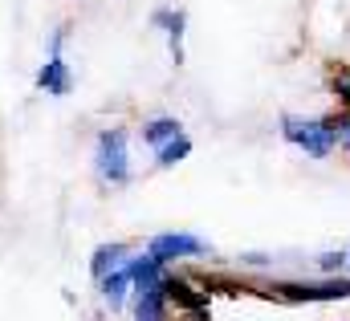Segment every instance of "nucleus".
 I'll list each match as a JSON object with an SVG mask.
<instances>
[{
    "label": "nucleus",
    "instance_id": "423d86ee",
    "mask_svg": "<svg viewBox=\"0 0 350 321\" xmlns=\"http://www.w3.org/2000/svg\"><path fill=\"white\" fill-rule=\"evenodd\" d=\"M37 89H45L49 98H66L70 94V66L62 57H49L41 70H37Z\"/></svg>",
    "mask_w": 350,
    "mask_h": 321
},
{
    "label": "nucleus",
    "instance_id": "4468645a",
    "mask_svg": "<svg viewBox=\"0 0 350 321\" xmlns=\"http://www.w3.org/2000/svg\"><path fill=\"white\" fill-rule=\"evenodd\" d=\"M334 94L342 98V106L350 110V74H338V78H334Z\"/></svg>",
    "mask_w": 350,
    "mask_h": 321
},
{
    "label": "nucleus",
    "instance_id": "f8f14e48",
    "mask_svg": "<svg viewBox=\"0 0 350 321\" xmlns=\"http://www.w3.org/2000/svg\"><path fill=\"white\" fill-rule=\"evenodd\" d=\"M187 155H191V139H187V135H179L175 143H167V147H159V151H155V167H163V171H167V167H175V163H183Z\"/></svg>",
    "mask_w": 350,
    "mask_h": 321
},
{
    "label": "nucleus",
    "instance_id": "f03ea898",
    "mask_svg": "<svg viewBox=\"0 0 350 321\" xmlns=\"http://www.w3.org/2000/svg\"><path fill=\"white\" fill-rule=\"evenodd\" d=\"M281 135H285V143H293L310 159H326L334 151V126H330V118H293V114H285L281 118Z\"/></svg>",
    "mask_w": 350,
    "mask_h": 321
},
{
    "label": "nucleus",
    "instance_id": "2eb2a0df",
    "mask_svg": "<svg viewBox=\"0 0 350 321\" xmlns=\"http://www.w3.org/2000/svg\"><path fill=\"white\" fill-rule=\"evenodd\" d=\"M342 264H347V252H326V256H322V268H326V273H334V268H342Z\"/></svg>",
    "mask_w": 350,
    "mask_h": 321
},
{
    "label": "nucleus",
    "instance_id": "1a4fd4ad",
    "mask_svg": "<svg viewBox=\"0 0 350 321\" xmlns=\"http://www.w3.org/2000/svg\"><path fill=\"white\" fill-rule=\"evenodd\" d=\"M183 135V122L179 118H151L147 126H143V143L151 147V151H159V147H167Z\"/></svg>",
    "mask_w": 350,
    "mask_h": 321
},
{
    "label": "nucleus",
    "instance_id": "9b49d317",
    "mask_svg": "<svg viewBox=\"0 0 350 321\" xmlns=\"http://www.w3.org/2000/svg\"><path fill=\"white\" fill-rule=\"evenodd\" d=\"M102 285V301L110 305V309H122V301H126V293L135 289L131 285V277H126V268H118V273H110L106 281H98Z\"/></svg>",
    "mask_w": 350,
    "mask_h": 321
},
{
    "label": "nucleus",
    "instance_id": "7ed1b4c3",
    "mask_svg": "<svg viewBox=\"0 0 350 321\" xmlns=\"http://www.w3.org/2000/svg\"><path fill=\"white\" fill-rule=\"evenodd\" d=\"M147 252H151L159 264H172V260H187V256H204L208 244L200 240V236H191V232H159Z\"/></svg>",
    "mask_w": 350,
    "mask_h": 321
},
{
    "label": "nucleus",
    "instance_id": "f257e3e1",
    "mask_svg": "<svg viewBox=\"0 0 350 321\" xmlns=\"http://www.w3.org/2000/svg\"><path fill=\"white\" fill-rule=\"evenodd\" d=\"M94 175L110 187H122L131 183V151H126V130L122 126H110L98 135L94 143Z\"/></svg>",
    "mask_w": 350,
    "mask_h": 321
},
{
    "label": "nucleus",
    "instance_id": "39448f33",
    "mask_svg": "<svg viewBox=\"0 0 350 321\" xmlns=\"http://www.w3.org/2000/svg\"><path fill=\"white\" fill-rule=\"evenodd\" d=\"M151 20H155V25L167 33V45H172V61L179 66V61H183V25H187V12H183V8H175V12H172V8H159Z\"/></svg>",
    "mask_w": 350,
    "mask_h": 321
},
{
    "label": "nucleus",
    "instance_id": "9d476101",
    "mask_svg": "<svg viewBox=\"0 0 350 321\" xmlns=\"http://www.w3.org/2000/svg\"><path fill=\"white\" fill-rule=\"evenodd\" d=\"M163 293H167V301L183 305V309H191V313H204V309H208V293H191V285H187V281L163 277Z\"/></svg>",
    "mask_w": 350,
    "mask_h": 321
},
{
    "label": "nucleus",
    "instance_id": "0eeeda50",
    "mask_svg": "<svg viewBox=\"0 0 350 321\" xmlns=\"http://www.w3.org/2000/svg\"><path fill=\"white\" fill-rule=\"evenodd\" d=\"M163 313H167L163 285H151V289H139L135 293V321H163Z\"/></svg>",
    "mask_w": 350,
    "mask_h": 321
},
{
    "label": "nucleus",
    "instance_id": "dca6fc26",
    "mask_svg": "<svg viewBox=\"0 0 350 321\" xmlns=\"http://www.w3.org/2000/svg\"><path fill=\"white\" fill-rule=\"evenodd\" d=\"M347 268H350V252H347Z\"/></svg>",
    "mask_w": 350,
    "mask_h": 321
},
{
    "label": "nucleus",
    "instance_id": "6e6552de",
    "mask_svg": "<svg viewBox=\"0 0 350 321\" xmlns=\"http://www.w3.org/2000/svg\"><path fill=\"white\" fill-rule=\"evenodd\" d=\"M126 260V244H102L94 256H90V277L94 281H106L110 273H118Z\"/></svg>",
    "mask_w": 350,
    "mask_h": 321
},
{
    "label": "nucleus",
    "instance_id": "ddd939ff",
    "mask_svg": "<svg viewBox=\"0 0 350 321\" xmlns=\"http://www.w3.org/2000/svg\"><path fill=\"white\" fill-rule=\"evenodd\" d=\"M330 126H334V147L350 151V110L338 114V118H330Z\"/></svg>",
    "mask_w": 350,
    "mask_h": 321
},
{
    "label": "nucleus",
    "instance_id": "20e7f679",
    "mask_svg": "<svg viewBox=\"0 0 350 321\" xmlns=\"http://www.w3.org/2000/svg\"><path fill=\"white\" fill-rule=\"evenodd\" d=\"M122 268H126V277H131L135 293H139V289H151V285H163V264H159L151 252H143V256H131Z\"/></svg>",
    "mask_w": 350,
    "mask_h": 321
}]
</instances>
